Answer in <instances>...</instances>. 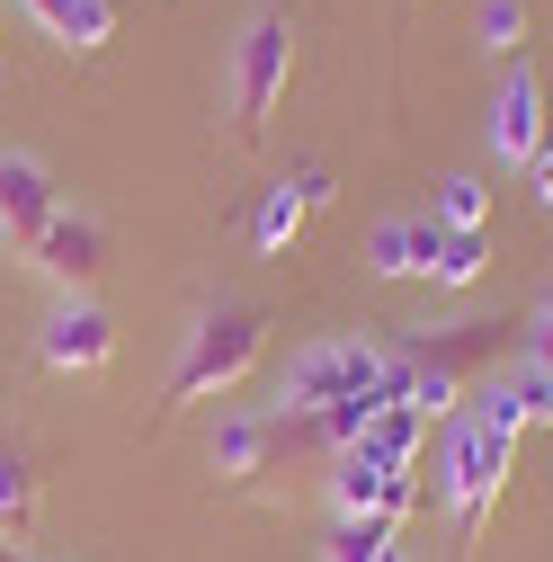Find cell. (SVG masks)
Here are the masks:
<instances>
[{"label":"cell","instance_id":"obj_1","mask_svg":"<svg viewBox=\"0 0 553 562\" xmlns=\"http://www.w3.org/2000/svg\"><path fill=\"white\" fill-rule=\"evenodd\" d=\"M518 429H527V402H518V375L492 367L464 384V411L447 419V447H438V501H447V536L455 553L482 536V518L500 509V482L518 464Z\"/></svg>","mask_w":553,"mask_h":562},{"label":"cell","instance_id":"obj_2","mask_svg":"<svg viewBox=\"0 0 553 562\" xmlns=\"http://www.w3.org/2000/svg\"><path fill=\"white\" fill-rule=\"evenodd\" d=\"M384 393H393V339L339 330V339H313V348L286 358L268 419H321L330 402H384Z\"/></svg>","mask_w":553,"mask_h":562},{"label":"cell","instance_id":"obj_3","mask_svg":"<svg viewBox=\"0 0 553 562\" xmlns=\"http://www.w3.org/2000/svg\"><path fill=\"white\" fill-rule=\"evenodd\" d=\"M259 348H268V313L259 304H205L188 322V348H179V367L161 384V411H188L205 393H233L250 367H259Z\"/></svg>","mask_w":553,"mask_h":562},{"label":"cell","instance_id":"obj_4","mask_svg":"<svg viewBox=\"0 0 553 562\" xmlns=\"http://www.w3.org/2000/svg\"><path fill=\"white\" fill-rule=\"evenodd\" d=\"M286 72H295V19L286 10H259L241 36H233V72H224V99H233V134L259 144L276 99H286Z\"/></svg>","mask_w":553,"mask_h":562},{"label":"cell","instance_id":"obj_5","mask_svg":"<svg viewBox=\"0 0 553 562\" xmlns=\"http://www.w3.org/2000/svg\"><path fill=\"white\" fill-rule=\"evenodd\" d=\"M544 134H553V108H544L535 63H509V72H500V90H492V108H482V144H492V161L527 170Z\"/></svg>","mask_w":553,"mask_h":562},{"label":"cell","instance_id":"obj_6","mask_svg":"<svg viewBox=\"0 0 553 562\" xmlns=\"http://www.w3.org/2000/svg\"><path fill=\"white\" fill-rule=\"evenodd\" d=\"M36 358H45L54 375H108V358H116V322H108V304L63 295V304L45 313V330H36Z\"/></svg>","mask_w":553,"mask_h":562},{"label":"cell","instance_id":"obj_7","mask_svg":"<svg viewBox=\"0 0 553 562\" xmlns=\"http://www.w3.org/2000/svg\"><path fill=\"white\" fill-rule=\"evenodd\" d=\"M54 215H63L54 170H45L36 153H0V241H10V250H36Z\"/></svg>","mask_w":553,"mask_h":562},{"label":"cell","instance_id":"obj_8","mask_svg":"<svg viewBox=\"0 0 553 562\" xmlns=\"http://www.w3.org/2000/svg\"><path fill=\"white\" fill-rule=\"evenodd\" d=\"M27 268H36V277H54L63 295H81V286H90V268H99V224H90V215H54V224H45V241L27 250Z\"/></svg>","mask_w":553,"mask_h":562},{"label":"cell","instance_id":"obj_9","mask_svg":"<svg viewBox=\"0 0 553 562\" xmlns=\"http://www.w3.org/2000/svg\"><path fill=\"white\" fill-rule=\"evenodd\" d=\"M420 447H429V419L410 411V402H375L366 429H358V456L384 464V473H420Z\"/></svg>","mask_w":553,"mask_h":562},{"label":"cell","instance_id":"obj_10","mask_svg":"<svg viewBox=\"0 0 553 562\" xmlns=\"http://www.w3.org/2000/svg\"><path fill=\"white\" fill-rule=\"evenodd\" d=\"M438 241H447V233H438L429 215H393V224L366 233V268H375V277H429Z\"/></svg>","mask_w":553,"mask_h":562},{"label":"cell","instance_id":"obj_11","mask_svg":"<svg viewBox=\"0 0 553 562\" xmlns=\"http://www.w3.org/2000/svg\"><path fill=\"white\" fill-rule=\"evenodd\" d=\"M19 10L54 36V45H72V54H99L116 36V0H19Z\"/></svg>","mask_w":553,"mask_h":562},{"label":"cell","instance_id":"obj_12","mask_svg":"<svg viewBox=\"0 0 553 562\" xmlns=\"http://www.w3.org/2000/svg\"><path fill=\"white\" fill-rule=\"evenodd\" d=\"M276 447V419H259V411H233V419H215V438H205V464L215 473H259V456Z\"/></svg>","mask_w":553,"mask_h":562},{"label":"cell","instance_id":"obj_13","mask_svg":"<svg viewBox=\"0 0 553 562\" xmlns=\"http://www.w3.org/2000/svg\"><path fill=\"white\" fill-rule=\"evenodd\" d=\"M304 215H313V205L295 196V179H268V188H259V205H250V250L286 259V250H295V233H304Z\"/></svg>","mask_w":553,"mask_h":562},{"label":"cell","instance_id":"obj_14","mask_svg":"<svg viewBox=\"0 0 553 562\" xmlns=\"http://www.w3.org/2000/svg\"><path fill=\"white\" fill-rule=\"evenodd\" d=\"M27 527H36V473H27V456L0 438V544H27Z\"/></svg>","mask_w":553,"mask_h":562},{"label":"cell","instance_id":"obj_15","mask_svg":"<svg viewBox=\"0 0 553 562\" xmlns=\"http://www.w3.org/2000/svg\"><path fill=\"white\" fill-rule=\"evenodd\" d=\"M375 501H384V464H366L358 447H339L330 456V509L339 518H375Z\"/></svg>","mask_w":553,"mask_h":562},{"label":"cell","instance_id":"obj_16","mask_svg":"<svg viewBox=\"0 0 553 562\" xmlns=\"http://www.w3.org/2000/svg\"><path fill=\"white\" fill-rule=\"evenodd\" d=\"M429 224H438V233H482V224H492V188H482L473 170H447V179H438V205H429Z\"/></svg>","mask_w":553,"mask_h":562},{"label":"cell","instance_id":"obj_17","mask_svg":"<svg viewBox=\"0 0 553 562\" xmlns=\"http://www.w3.org/2000/svg\"><path fill=\"white\" fill-rule=\"evenodd\" d=\"M482 268H492V233H447L438 259H429V286L464 295V286H482Z\"/></svg>","mask_w":553,"mask_h":562},{"label":"cell","instance_id":"obj_18","mask_svg":"<svg viewBox=\"0 0 553 562\" xmlns=\"http://www.w3.org/2000/svg\"><path fill=\"white\" fill-rule=\"evenodd\" d=\"M473 36H482L492 63H518V54H527V0H482V10H473Z\"/></svg>","mask_w":553,"mask_h":562},{"label":"cell","instance_id":"obj_19","mask_svg":"<svg viewBox=\"0 0 553 562\" xmlns=\"http://www.w3.org/2000/svg\"><path fill=\"white\" fill-rule=\"evenodd\" d=\"M393 536L402 527H384V518H339L330 544H321V562H393Z\"/></svg>","mask_w":553,"mask_h":562},{"label":"cell","instance_id":"obj_20","mask_svg":"<svg viewBox=\"0 0 553 562\" xmlns=\"http://www.w3.org/2000/svg\"><path fill=\"white\" fill-rule=\"evenodd\" d=\"M509 375H518L527 419H553V330H544V322L527 330V367H509Z\"/></svg>","mask_w":553,"mask_h":562},{"label":"cell","instance_id":"obj_21","mask_svg":"<svg viewBox=\"0 0 553 562\" xmlns=\"http://www.w3.org/2000/svg\"><path fill=\"white\" fill-rule=\"evenodd\" d=\"M410 509H420V473H384V501H375V518H384V527H402Z\"/></svg>","mask_w":553,"mask_h":562},{"label":"cell","instance_id":"obj_22","mask_svg":"<svg viewBox=\"0 0 553 562\" xmlns=\"http://www.w3.org/2000/svg\"><path fill=\"white\" fill-rule=\"evenodd\" d=\"M527 188H535V205H553V134H544L535 161H527Z\"/></svg>","mask_w":553,"mask_h":562},{"label":"cell","instance_id":"obj_23","mask_svg":"<svg viewBox=\"0 0 553 562\" xmlns=\"http://www.w3.org/2000/svg\"><path fill=\"white\" fill-rule=\"evenodd\" d=\"M295 196H304V205H330L339 188H330V170H321V161H304V170H295Z\"/></svg>","mask_w":553,"mask_h":562},{"label":"cell","instance_id":"obj_24","mask_svg":"<svg viewBox=\"0 0 553 562\" xmlns=\"http://www.w3.org/2000/svg\"><path fill=\"white\" fill-rule=\"evenodd\" d=\"M0 562H45V553H27V544H0Z\"/></svg>","mask_w":553,"mask_h":562},{"label":"cell","instance_id":"obj_25","mask_svg":"<svg viewBox=\"0 0 553 562\" xmlns=\"http://www.w3.org/2000/svg\"><path fill=\"white\" fill-rule=\"evenodd\" d=\"M535 322H544V330H553V286H544V304H535Z\"/></svg>","mask_w":553,"mask_h":562},{"label":"cell","instance_id":"obj_26","mask_svg":"<svg viewBox=\"0 0 553 562\" xmlns=\"http://www.w3.org/2000/svg\"><path fill=\"white\" fill-rule=\"evenodd\" d=\"M393 562H410V553H402V544H393Z\"/></svg>","mask_w":553,"mask_h":562}]
</instances>
